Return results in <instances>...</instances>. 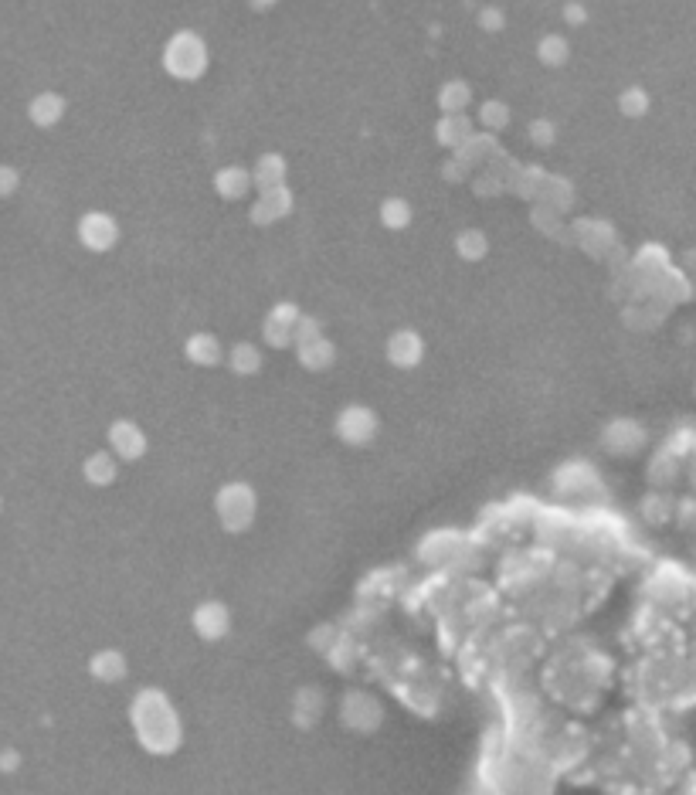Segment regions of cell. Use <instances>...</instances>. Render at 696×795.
Here are the masks:
<instances>
[{
  "label": "cell",
  "instance_id": "1",
  "mask_svg": "<svg viewBox=\"0 0 696 795\" xmlns=\"http://www.w3.org/2000/svg\"><path fill=\"white\" fill-rule=\"evenodd\" d=\"M14 191V170H0V194Z\"/></svg>",
  "mask_w": 696,
  "mask_h": 795
}]
</instances>
